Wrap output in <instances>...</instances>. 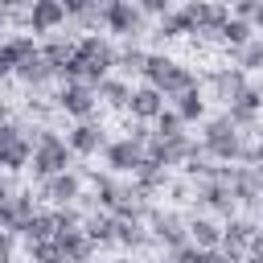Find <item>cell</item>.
Masks as SVG:
<instances>
[{
	"label": "cell",
	"instance_id": "45",
	"mask_svg": "<svg viewBox=\"0 0 263 263\" xmlns=\"http://www.w3.org/2000/svg\"><path fill=\"white\" fill-rule=\"evenodd\" d=\"M255 152H259V164H263V132H259V140H255Z\"/></svg>",
	"mask_w": 263,
	"mask_h": 263
},
{
	"label": "cell",
	"instance_id": "40",
	"mask_svg": "<svg viewBox=\"0 0 263 263\" xmlns=\"http://www.w3.org/2000/svg\"><path fill=\"white\" fill-rule=\"evenodd\" d=\"M201 263H230L222 251H201Z\"/></svg>",
	"mask_w": 263,
	"mask_h": 263
},
{
	"label": "cell",
	"instance_id": "44",
	"mask_svg": "<svg viewBox=\"0 0 263 263\" xmlns=\"http://www.w3.org/2000/svg\"><path fill=\"white\" fill-rule=\"evenodd\" d=\"M99 263H136V259H127V255H111V259H99Z\"/></svg>",
	"mask_w": 263,
	"mask_h": 263
},
{
	"label": "cell",
	"instance_id": "12",
	"mask_svg": "<svg viewBox=\"0 0 263 263\" xmlns=\"http://www.w3.org/2000/svg\"><path fill=\"white\" fill-rule=\"evenodd\" d=\"M66 25H70V16H66V4H62V0H33V4L25 8V33H33L37 41L53 37V33L66 29Z\"/></svg>",
	"mask_w": 263,
	"mask_h": 263
},
{
	"label": "cell",
	"instance_id": "16",
	"mask_svg": "<svg viewBox=\"0 0 263 263\" xmlns=\"http://www.w3.org/2000/svg\"><path fill=\"white\" fill-rule=\"evenodd\" d=\"M185 12H189V21H193V29H197L193 41H218L222 25L230 21V8H226V4H214V0H189Z\"/></svg>",
	"mask_w": 263,
	"mask_h": 263
},
{
	"label": "cell",
	"instance_id": "25",
	"mask_svg": "<svg viewBox=\"0 0 263 263\" xmlns=\"http://www.w3.org/2000/svg\"><path fill=\"white\" fill-rule=\"evenodd\" d=\"M74 45H78V37H74V33H53V37H45V41H41V58L58 70V78H62V66L74 58Z\"/></svg>",
	"mask_w": 263,
	"mask_h": 263
},
{
	"label": "cell",
	"instance_id": "21",
	"mask_svg": "<svg viewBox=\"0 0 263 263\" xmlns=\"http://www.w3.org/2000/svg\"><path fill=\"white\" fill-rule=\"evenodd\" d=\"M181 37H197V29H193V21H189L185 4H181V8H173L164 21H156V25H152V41H156V45H168V41H181Z\"/></svg>",
	"mask_w": 263,
	"mask_h": 263
},
{
	"label": "cell",
	"instance_id": "43",
	"mask_svg": "<svg viewBox=\"0 0 263 263\" xmlns=\"http://www.w3.org/2000/svg\"><path fill=\"white\" fill-rule=\"evenodd\" d=\"M251 255H255V259H263V230L251 238Z\"/></svg>",
	"mask_w": 263,
	"mask_h": 263
},
{
	"label": "cell",
	"instance_id": "13",
	"mask_svg": "<svg viewBox=\"0 0 263 263\" xmlns=\"http://www.w3.org/2000/svg\"><path fill=\"white\" fill-rule=\"evenodd\" d=\"M247 82H251V74H242L238 66H214L205 78H201V90L214 99V103H222V111L247 90Z\"/></svg>",
	"mask_w": 263,
	"mask_h": 263
},
{
	"label": "cell",
	"instance_id": "35",
	"mask_svg": "<svg viewBox=\"0 0 263 263\" xmlns=\"http://www.w3.org/2000/svg\"><path fill=\"white\" fill-rule=\"evenodd\" d=\"M230 16H238V21H251V29L263 37V0H238V4L230 8Z\"/></svg>",
	"mask_w": 263,
	"mask_h": 263
},
{
	"label": "cell",
	"instance_id": "3",
	"mask_svg": "<svg viewBox=\"0 0 263 263\" xmlns=\"http://www.w3.org/2000/svg\"><path fill=\"white\" fill-rule=\"evenodd\" d=\"M144 82L148 86H156L168 103L177 99V95H185V90H197L201 86V74L193 70V66H185V62H177L173 53H164V49H152L148 53V66H144Z\"/></svg>",
	"mask_w": 263,
	"mask_h": 263
},
{
	"label": "cell",
	"instance_id": "31",
	"mask_svg": "<svg viewBox=\"0 0 263 263\" xmlns=\"http://www.w3.org/2000/svg\"><path fill=\"white\" fill-rule=\"evenodd\" d=\"M259 33L251 29V21H238V16H230L226 25H222V33H218V45H226V53L230 49H242L247 41H255Z\"/></svg>",
	"mask_w": 263,
	"mask_h": 263
},
{
	"label": "cell",
	"instance_id": "17",
	"mask_svg": "<svg viewBox=\"0 0 263 263\" xmlns=\"http://www.w3.org/2000/svg\"><path fill=\"white\" fill-rule=\"evenodd\" d=\"M140 164H144V148L132 144L127 136H119V140H111V144L103 148V168L115 173V177H136Z\"/></svg>",
	"mask_w": 263,
	"mask_h": 263
},
{
	"label": "cell",
	"instance_id": "33",
	"mask_svg": "<svg viewBox=\"0 0 263 263\" xmlns=\"http://www.w3.org/2000/svg\"><path fill=\"white\" fill-rule=\"evenodd\" d=\"M25 259L29 263H66L58 238H49V242H25Z\"/></svg>",
	"mask_w": 263,
	"mask_h": 263
},
{
	"label": "cell",
	"instance_id": "8",
	"mask_svg": "<svg viewBox=\"0 0 263 263\" xmlns=\"http://www.w3.org/2000/svg\"><path fill=\"white\" fill-rule=\"evenodd\" d=\"M189 210H193V214H210V218H218V222H230V218L238 214L230 185L218 181V177H201V181H193V205H189Z\"/></svg>",
	"mask_w": 263,
	"mask_h": 263
},
{
	"label": "cell",
	"instance_id": "39",
	"mask_svg": "<svg viewBox=\"0 0 263 263\" xmlns=\"http://www.w3.org/2000/svg\"><path fill=\"white\" fill-rule=\"evenodd\" d=\"M12 74H16V66H12V62H4V58H0V86H4V82H12Z\"/></svg>",
	"mask_w": 263,
	"mask_h": 263
},
{
	"label": "cell",
	"instance_id": "24",
	"mask_svg": "<svg viewBox=\"0 0 263 263\" xmlns=\"http://www.w3.org/2000/svg\"><path fill=\"white\" fill-rule=\"evenodd\" d=\"M168 107L181 115V123H185V127H189V123H205V119H210V99H205V90H201V86H197V90L177 95Z\"/></svg>",
	"mask_w": 263,
	"mask_h": 263
},
{
	"label": "cell",
	"instance_id": "6",
	"mask_svg": "<svg viewBox=\"0 0 263 263\" xmlns=\"http://www.w3.org/2000/svg\"><path fill=\"white\" fill-rule=\"evenodd\" d=\"M201 148L210 152L214 164H238V152H242V132L226 119V111L210 115L201 123Z\"/></svg>",
	"mask_w": 263,
	"mask_h": 263
},
{
	"label": "cell",
	"instance_id": "38",
	"mask_svg": "<svg viewBox=\"0 0 263 263\" xmlns=\"http://www.w3.org/2000/svg\"><path fill=\"white\" fill-rule=\"evenodd\" d=\"M16 189H21V185H16V177H8V173H0V201H4V197H12Z\"/></svg>",
	"mask_w": 263,
	"mask_h": 263
},
{
	"label": "cell",
	"instance_id": "15",
	"mask_svg": "<svg viewBox=\"0 0 263 263\" xmlns=\"http://www.w3.org/2000/svg\"><path fill=\"white\" fill-rule=\"evenodd\" d=\"M66 144L78 160H90V156H103V148L111 144L107 140V127L103 119H86V123H70L66 127Z\"/></svg>",
	"mask_w": 263,
	"mask_h": 263
},
{
	"label": "cell",
	"instance_id": "26",
	"mask_svg": "<svg viewBox=\"0 0 263 263\" xmlns=\"http://www.w3.org/2000/svg\"><path fill=\"white\" fill-rule=\"evenodd\" d=\"M132 90H136V86H132L127 78L111 74V78H103V82H99V103H103V107H111V111H127Z\"/></svg>",
	"mask_w": 263,
	"mask_h": 263
},
{
	"label": "cell",
	"instance_id": "41",
	"mask_svg": "<svg viewBox=\"0 0 263 263\" xmlns=\"http://www.w3.org/2000/svg\"><path fill=\"white\" fill-rule=\"evenodd\" d=\"M8 21H12V8H0V41L8 37Z\"/></svg>",
	"mask_w": 263,
	"mask_h": 263
},
{
	"label": "cell",
	"instance_id": "20",
	"mask_svg": "<svg viewBox=\"0 0 263 263\" xmlns=\"http://www.w3.org/2000/svg\"><path fill=\"white\" fill-rule=\"evenodd\" d=\"M115 247H119L127 259H136V255H144V251L156 247V242H152V234H148V222H119V218H115Z\"/></svg>",
	"mask_w": 263,
	"mask_h": 263
},
{
	"label": "cell",
	"instance_id": "27",
	"mask_svg": "<svg viewBox=\"0 0 263 263\" xmlns=\"http://www.w3.org/2000/svg\"><path fill=\"white\" fill-rule=\"evenodd\" d=\"M37 49H41V41H37L33 33H8V37L0 41V58H4V62H12V66L29 62Z\"/></svg>",
	"mask_w": 263,
	"mask_h": 263
},
{
	"label": "cell",
	"instance_id": "19",
	"mask_svg": "<svg viewBox=\"0 0 263 263\" xmlns=\"http://www.w3.org/2000/svg\"><path fill=\"white\" fill-rule=\"evenodd\" d=\"M185 222H189V242H193L197 251H218V247H222V222H218V218L185 210Z\"/></svg>",
	"mask_w": 263,
	"mask_h": 263
},
{
	"label": "cell",
	"instance_id": "2",
	"mask_svg": "<svg viewBox=\"0 0 263 263\" xmlns=\"http://www.w3.org/2000/svg\"><path fill=\"white\" fill-rule=\"evenodd\" d=\"M41 127H45V123H33V119H21V115H12V119L0 127V173H8V177L29 173L33 148H37V140H41Z\"/></svg>",
	"mask_w": 263,
	"mask_h": 263
},
{
	"label": "cell",
	"instance_id": "36",
	"mask_svg": "<svg viewBox=\"0 0 263 263\" xmlns=\"http://www.w3.org/2000/svg\"><path fill=\"white\" fill-rule=\"evenodd\" d=\"M152 136H160V140H173V136H185V123H181V115L173 111V107H164V115L152 123Z\"/></svg>",
	"mask_w": 263,
	"mask_h": 263
},
{
	"label": "cell",
	"instance_id": "9",
	"mask_svg": "<svg viewBox=\"0 0 263 263\" xmlns=\"http://www.w3.org/2000/svg\"><path fill=\"white\" fill-rule=\"evenodd\" d=\"M148 234H152V242H156L164 255L177 251V247H185V242H189L185 210H177V205H152V214H148Z\"/></svg>",
	"mask_w": 263,
	"mask_h": 263
},
{
	"label": "cell",
	"instance_id": "30",
	"mask_svg": "<svg viewBox=\"0 0 263 263\" xmlns=\"http://www.w3.org/2000/svg\"><path fill=\"white\" fill-rule=\"evenodd\" d=\"M21 238H25V242H49V238H58V210L41 205V210L33 214V222H29V230H25Z\"/></svg>",
	"mask_w": 263,
	"mask_h": 263
},
{
	"label": "cell",
	"instance_id": "4",
	"mask_svg": "<svg viewBox=\"0 0 263 263\" xmlns=\"http://www.w3.org/2000/svg\"><path fill=\"white\" fill-rule=\"evenodd\" d=\"M74 164H78V156L70 152L66 136H58L53 127H41V140H37V148H33V160H29V177H33V189H37L41 181L58 177V173H70Z\"/></svg>",
	"mask_w": 263,
	"mask_h": 263
},
{
	"label": "cell",
	"instance_id": "5",
	"mask_svg": "<svg viewBox=\"0 0 263 263\" xmlns=\"http://www.w3.org/2000/svg\"><path fill=\"white\" fill-rule=\"evenodd\" d=\"M99 16H103V33L107 37H119V41H144L152 33V21L136 8V0H107L99 4Z\"/></svg>",
	"mask_w": 263,
	"mask_h": 263
},
{
	"label": "cell",
	"instance_id": "46",
	"mask_svg": "<svg viewBox=\"0 0 263 263\" xmlns=\"http://www.w3.org/2000/svg\"><path fill=\"white\" fill-rule=\"evenodd\" d=\"M242 263H263V259H255V255H247V259H242Z\"/></svg>",
	"mask_w": 263,
	"mask_h": 263
},
{
	"label": "cell",
	"instance_id": "18",
	"mask_svg": "<svg viewBox=\"0 0 263 263\" xmlns=\"http://www.w3.org/2000/svg\"><path fill=\"white\" fill-rule=\"evenodd\" d=\"M164 107H168V99L156 90V86H148V82H140L136 90H132V103H127V115L132 119H140V123H156L160 115H164Z\"/></svg>",
	"mask_w": 263,
	"mask_h": 263
},
{
	"label": "cell",
	"instance_id": "32",
	"mask_svg": "<svg viewBox=\"0 0 263 263\" xmlns=\"http://www.w3.org/2000/svg\"><path fill=\"white\" fill-rule=\"evenodd\" d=\"M230 66H238L242 74H255V70H263V37L247 41L242 49H230Z\"/></svg>",
	"mask_w": 263,
	"mask_h": 263
},
{
	"label": "cell",
	"instance_id": "10",
	"mask_svg": "<svg viewBox=\"0 0 263 263\" xmlns=\"http://www.w3.org/2000/svg\"><path fill=\"white\" fill-rule=\"evenodd\" d=\"M86 193V177H82V168L74 164L70 173H58V177H49V181H41L37 185V201H45L49 210H62V205H78V197Z\"/></svg>",
	"mask_w": 263,
	"mask_h": 263
},
{
	"label": "cell",
	"instance_id": "23",
	"mask_svg": "<svg viewBox=\"0 0 263 263\" xmlns=\"http://www.w3.org/2000/svg\"><path fill=\"white\" fill-rule=\"evenodd\" d=\"M148 53L152 49H144V45H136V41H119V53H115V74L119 78H144V66H148Z\"/></svg>",
	"mask_w": 263,
	"mask_h": 263
},
{
	"label": "cell",
	"instance_id": "1",
	"mask_svg": "<svg viewBox=\"0 0 263 263\" xmlns=\"http://www.w3.org/2000/svg\"><path fill=\"white\" fill-rule=\"evenodd\" d=\"M115 53H119V41H111L107 33H82L74 45V58L62 66V82H86L99 90V82L115 74Z\"/></svg>",
	"mask_w": 263,
	"mask_h": 263
},
{
	"label": "cell",
	"instance_id": "11",
	"mask_svg": "<svg viewBox=\"0 0 263 263\" xmlns=\"http://www.w3.org/2000/svg\"><path fill=\"white\" fill-rule=\"evenodd\" d=\"M263 226H259V218H251V214H234L230 222H222V255L230 259V263H242L247 255H251V238L259 234Z\"/></svg>",
	"mask_w": 263,
	"mask_h": 263
},
{
	"label": "cell",
	"instance_id": "7",
	"mask_svg": "<svg viewBox=\"0 0 263 263\" xmlns=\"http://www.w3.org/2000/svg\"><path fill=\"white\" fill-rule=\"evenodd\" d=\"M53 111L66 115L70 123L99 119V90L86 86V82H62V86L53 90Z\"/></svg>",
	"mask_w": 263,
	"mask_h": 263
},
{
	"label": "cell",
	"instance_id": "47",
	"mask_svg": "<svg viewBox=\"0 0 263 263\" xmlns=\"http://www.w3.org/2000/svg\"><path fill=\"white\" fill-rule=\"evenodd\" d=\"M0 263H16V259H12V255H8V259H0Z\"/></svg>",
	"mask_w": 263,
	"mask_h": 263
},
{
	"label": "cell",
	"instance_id": "29",
	"mask_svg": "<svg viewBox=\"0 0 263 263\" xmlns=\"http://www.w3.org/2000/svg\"><path fill=\"white\" fill-rule=\"evenodd\" d=\"M82 230L90 234V242H95V247H115V214L95 210V214H86Z\"/></svg>",
	"mask_w": 263,
	"mask_h": 263
},
{
	"label": "cell",
	"instance_id": "22",
	"mask_svg": "<svg viewBox=\"0 0 263 263\" xmlns=\"http://www.w3.org/2000/svg\"><path fill=\"white\" fill-rule=\"evenodd\" d=\"M58 247L66 255V263H95L99 259V247L90 242V234L78 226V230H62L58 234Z\"/></svg>",
	"mask_w": 263,
	"mask_h": 263
},
{
	"label": "cell",
	"instance_id": "34",
	"mask_svg": "<svg viewBox=\"0 0 263 263\" xmlns=\"http://www.w3.org/2000/svg\"><path fill=\"white\" fill-rule=\"evenodd\" d=\"M164 193H168V205H177V210H181V205H185V210L193 205V181H189L185 173H181V177H173Z\"/></svg>",
	"mask_w": 263,
	"mask_h": 263
},
{
	"label": "cell",
	"instance_id": "37",
	"mask_svg": "<svg viewBox=\"0 0 263 263\" xmlns=\"http://www.w3.org/2000/svg\"><path fill=\"white\" fill-rule=\"evenodd\" d=\"M123 136L132 140V144H140V148H148V140H152V123H140V119H123Z\"/></svg>",
	"mask_w": 263,
	"mask_h": 263
},
{
	"label": "cell",
	"instance_id": "42",
	"mask_svg": "<svg viewBox=\"0 0 263 263\" xmlns=\"http://www.w3.org/2000/svg\"><path fill=\"white\" fill-rule=\"evenodd\" d=\"M12 119V107H8V99H4V90H0V127Z\"/></svg>",
	"mask_w": 263,
	"mask_h": 263
},
{
	"label": "cell",
	"instance_id": "14",
	"mask_svg": "<svg viewBox=\"0 0 263 263\" xmlns=\"http://www.w3.org/2000/svg\"><path fill=\"white\" fill-rule=\"evenodd\" d=\"M41 205H37V189H16L12 197H4L0 201V230H8V234H25L29 230V222H33V214H37Z\"/></svg>",
	"mask_w": 263,
	"mask_h": 263
},
{
	"label": "cell",
	"instance_id": "28",
	"mask_svg": "<svg viewBox=\"0 0 263 263\" xmlns=\"http://www.w3.org/2000/svg\"><path fill=\"white\" fill-rule=\"evenodd\" d=\"M173 177H177V173H168V168H160V164H152V160L144 156V164L136 168V177H132V181H136L148 197H156V193H164V189H168V181H173Z\"/></svg>",
	"mask_w": 263,
	"mask_h": 263
}]
</instances>
